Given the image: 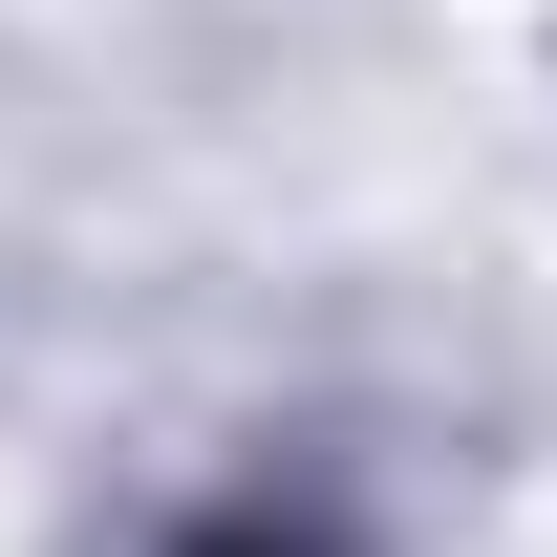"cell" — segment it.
I'll return each mask as SVG.
<instances>
[{"label": "cell", "mask_w": 557, "mask_h": 557, "mask_svg": "<svg viewBox=\"0 0 557 557\" xmlns=\"http://www.w3.org/2000/svg\"><path fill=\"white\" fill-rule=\"evenodd\" d=\"M194 557H322V536H278V515H236V536H194Z\"/></svg>", "instance_id": "cell-1"}]
</instances>
